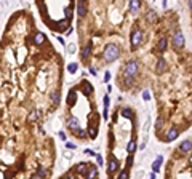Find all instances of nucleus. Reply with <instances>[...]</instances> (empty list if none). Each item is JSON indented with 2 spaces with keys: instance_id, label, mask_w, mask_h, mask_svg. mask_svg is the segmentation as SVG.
Returning <instances> with one entry per match:
<instances>
[{
  "instance_id": "obj_1",
  "label": "nucleus",
  "mask_w": 192,
  "mask_h": 179,
  "mask_svg": "<svg viewBox=\"0 0 192 179\" xmlns=\"http://www.w3.org/2000/svg\"><path fill=\"white\" fill-rule=\"evenodd\" d=\"M138 74V62L136 61H128L125 66V83L127 86H130L133 83V78Z\"/></svg>"
},
{
  "instance_id": "obj_2",
  "label": "nucleus",
  "mask_w": 192,
  "mask_h": 179,
  "mask_svg": "<svg viewBox=\"0 0 192 179\" xmlns=\"http://www.w3.org/2000/svg\"><path fill=\"white\" fill-rule=\"evenodd\" d=\"M120 56V48L119 45L115 43H109L106 46V50H104V58H106L107 62H114L115 59H119Z\"/></svg>"
},
{
  "instance_id": "obj_3",
  "label": "nucleus",
  "mask_w": 192,
  "mask_h": 179,
  "mask_svg": "<svg viewBox=\"0 0 192 179\" xmlns=\"http://www.w3.org/2000/svg\"><path fill=\"white\" fill-rule=\"evenodd\" d=\"M143 42V30L141 29H135L133 32H131V45H133V48L139 46Z\"/></svg>"
},
{
  "instance_id": "obj_4",
  "label": "nucleus",
  "mask_w": 192,
  "mask_h": 179,
  "mask_svg": "<svg viewBox=\"0 0 192 179\" xmlns=\"http://www.w3.org/2000/svg\"><path fill=\"white\" fill-rule=\"evenodd\" d=\"M173 45H175V48H178V50H181L184 46V35L179 29H178L175 32V35H173Z\"/></svg>"
},
{
  "instance_id": "obj_5",
  "label": "nucleus",
  "mask_w": 192,
  "mask_h": 179,
  "mask_svg": "<svg viewBox=\"0 0 192 179\" xmlns=\"http://www.w3.org/2000/svg\"><path fill=\"white\" fill-rule=\"evenodd\" d=\"M119 166H120L119 160L115 158L114 155H110V157H109V168H107V174H114L115 171L119 170Z\"/></svg>"
},
{
  "instance_id": "obj_6",
  "label": "nucleus",
  "mask_w": 192,
  "mask_h": 179,
  "mask_svg": "<svg viewBox=\"0 0 192 179\" xmlns=\"http://www.w3.org/2000/svg\"><path fill=\"white\" fill-rule=\"evenodd\" d=\"M67 126H69V130H72V131H78V130H80L78 120L75 117H70L69 120H67Z\"/></svg>"
},
{
  "instance_id": "obj_7",
  "label": "nucleus",
  "mask_w": 192,
  "mask_h": 179,
  "mask_svg": "<svg viewBox=\"0 0 192 179\" xmlns=\"http://www.w3.org/2000/svg\"><path fill=\"white\" fill-rule=\"evenodd\" d=\"M165 70H167V62H165V59H162V58H160L159 61H157L155 72H157V74H163Z\"/></svg>"
},
{
  "instance_id": "obj_8",
  "label": "nucleus",
  "mask_w": 192,
  "mask_h": 179,
  "mask_svg": "<svg viewBox=\"0 0 192 179\" xmlns=\"http://www.w3.org/2000/svg\"><path fill=\"white\" fill-rule=\"evenodd\" d=\"M179 150L181 152H184V154H186V152H191L192 150V141H183V143H181V146H179Z\"/></svg>"
},
{
  "instance_id": "obj_9",
  "label": "nucleus",
  "mask_w": 192,
  "mask_h": 179,
  "mask_svg": "<svg viewBox=\"0 0 192 179\" xmlns=\"http://www.w3.org/2000/svg\"><path fill=\"white\" fill-rule=\"evenodd\" d=\"M45 40H47V37L43 32H35V35H34V43L35 45H42Z\"/></svg>"
},
{
  "instance_id": "obj_10",
  "label": "nucleus",
  "mask_w": 192,
  "mask_h": 179,
  "mask_svg": "<svg viewBox=\"0 0 192 179\" xmlns=\"http://www.w3.org/2000/svg\"><path fill=\"white\" fill-rule=\"evenodd\" d=\"M91 48H93V43H91V42H88V43H86V46L83 48V51H82V59H88V58H90Z\"/></svg>"
},
{
  "instance_id": "obj_11",
  "label": "nucleus",
  "mask_w": 192,
  "mask_h": 179,
  "mask_svg": "<svg viewBox=\"0 0 192 179\" xmlns=\"http://www.w3.org/2000/svg\"><path fill=\"white\" fill-rule=\"evenodd\" d=\"M162 162H163V157L159 155V157L155 158V162L152 163V171H154V173H159V171H160V165H162Z\"/></svg>"
},
{
  "instance_id": "obj_12",
  "label": "nucleus",
  "mask_w": 192,
  "mask_h": 179,
  "mask_svg": "<svg viewBox=\"0 0 192 179\" xmlns=\"http://www.w3.org/2000/svg\"><path fill=\"white\" fill-rule=\"evenodd\" d=\"M178 134H179V131L176 130V128H171V130H168V133H167V141L170 143V141L176 139V138H178Z\"/></svg>"
},
{
  "instance_id": "obj_13",
  "label": "nucleus",
  "mask_w": 192,
  "mask_h": 179,
  "mask_svg": "<svg viewBox=\"0 0 192 179\" xmlns=\"http://www.w3.org/2000/svg\"><path fill=\"white\" fill-rule=\"evenodd\" d=\"M75 102H77V93H75V90H70L69 96H67V104H69V106H74Z\"/></svg>"
},
{
  "instance_id": "obj_14",
  "label": "nucleus",
  "mask_w": 192,
  "mask_h": 179,
  "mask_svg": "<svg viewBox=\"0 0 192 179\" xmlns=\"http://www.w3.org/2000/svg\"><path fill=\"white\" fill-rule=\"evenodd\" d=\"M96 176H98V168H96V166H90V168H88V173H86L85 178H86V179H94Z\"/></svg>"
},
{
  "instance_id": "obj_15",
  "label": "nucleus",
  "mask_w": 192,
  "mask_h": 179,
  "mask_svg": "<svg viewBox=\"0 0 192 179\" xmlns=\"http://www.w3.org/2000/svg\"><path fill=\"white\" fill-rule=\"evenodd\" d=\"M139 7H141V2L139 0H131L130 2V11L131 13H136L139 10Z\"/></svg>"
},
{
  "instance_id": "obj_16",
  "label": "nucleus",
  "mask_w": 192,
  "mask_h": 179,
  "mask_svg": "<svg viewBox=\"0 0 192 179\" xmlns=\"http://www.w3.org/2000/svg\"><path fill=\"white\" fill-rule=\"evenodd\" d=\"M82 88H85V94H88V96L93 93V86L90 85V82H88V80H83L82 82Z\"/></svg>"
},
{
  "instance_id": "obj_17",
  "label": "nucleus",
  "mask_w": 192,
  "mask_h": 179,
  "mask_svg": "<svg viewBox=\"0 0 192 179\" xmlns=\"http://www.w3.org/2000/svg\"><path fill=\"white\" fill-rule=\"evenodd\" d=\"M85 13H86V8L83 2H77V15L78 16H85Z\"/></svg>"
},
{
  "instance_id": "obj_18",
  "label": "nucleus",
  "mask_w": 192,
  "mask_h": 179,
  "mask_svg": "<svg viewBox=\"0 0 192 179\" xmlns=\"http://www.w3.org/2000/svg\"><path fill=\"white\" fill-rule=\"evenodd\" d=\"M86 166H88L86 163H78L77 166H75V171H77L78 174H83V173H85V171L88 170V168H86Z\"/></svg>"
},
{
  "instance_id": "obj_19",
  "label": "nucleus",
  "mask_w": 192,
  "mask_h": 179,
  "mask_svg": "<svg viewBox=\"0 0 192 179\" xmlns=\"http://www.w3.org/2000/svg\"><path fill=\"white\" fill-rule=\"evenodd\" d=\"M122 117L131 118V117H133V110H131L130 107H125V109H122Z\"/></svg>"
},
{
  "instance_id": "obj_20",
  "label": "nucleus",
  "mask_w": 192,
  "mask_h": 179,
  "mask_svg": "<svg viewBox=\"0 0 192 179\" xmlns=\"http://www.w3.org/2000/svg\"><path fill=\"white\" fill-rule=\"evenodd\" d=\"M39 115H40V112L32 110V112L29 114V120H31V122H35V120H39Z\"/></svg>"
},
{
  "instance_id": "obj_21",
  "label": "nucleus",
  "mask_w": 192,
  "mask_h": 179,
  "mask_svg": "<svg viewBox=\"0 0 192 179\" xmlns=\"http://www.w3.org/2000/svg\"><path fill=\"white\" fill-rule=\"evenodd\" d=\"M135 149H136V143H135V139H131L130 143H128V146H127V150L130 152V154H133Z\"/></svg>"
},
{
  "instance_id": "obj_22",
  "label": "nucleus",
  "mask_w": 192,
  "mask_h": 179,
  "mask_svg": "<svg viewBox=\"0 0 192 179\" xmlns=\"http://www.w3.org/2000/svg\"><path fill=\"white\" fill-rule=\"evenodd\" d=\"M88 133H90V138H96V134H98V130H94L93 125H88Z\"/></svg>"
},
{
  "instance_id": "obj_23",
  "label": "nucleus",
  "mask_w": 192,
  "mask_h": 179,
  "mask_svg": "<svg viewBox=\"0 0 192 179\" xmlns=\"http://www.w3.org/2000/svg\"><path fill=\"white\" fill-rule=\"evenodd\" d=\"M77 69H78V66L75 64V62H72V64L67 66V70H69V74H75V72H77Z\"/></svg>"
},
{
  "instance_id": "obj_24",
  "label": "nucleus",
  "mask_w": 192,
  "mask_h": 179,
  "mask_svg": "<svg viewBox=\"0 0 192 179\" xmlns=\"http://www.w3.org/2000/svg\"><path fill=\"white\" fill-rule=\"evenodd\" d=\"M51 101H53V104L59 102V93L58 91H51Z\"/></svg>"
},
{
  "instance_id": "obj_25",
  "label": "nucleus",
  "mask_w": 192,
  "mask_h": 179,
  "mask_svg": "<svg viewBox=\"0 0 192 179\" xmlns=\"http://www.w3.org/2000/svg\"><path fill=\"white\" fill-rule=\"evenodd\" d=\"M159 48H160V51H165V50H167V38H160Z\"/></svg>"
},
{
  "instance_id": "obj_26",
  "label": "nucleus",
  "mask_w": 192,
  "mask_h": 179,
  "mask_svg": "<svg viewBox=\"0 0 192 179\" xmlns=\"http://www.w3.org/2000/svg\"><path fill=\"white\" fill-rule=\"evenodd\" d=\"M67 26H69V21H67V19H62V21H59V23H58V29H62V30H64Z\"/></svg>"
},
{
  "instance_id": "obj_27",
  "label": "nucleus",
  "mask_w": 192,
  "mask_h": 179,
  "mask_svg": "<svg viewBox=\"0 0 192 179\" xmlns=\"http://www.w3.org/2000/svg\"><path fill=\"white\" fill-rule=\"evenodd\" d=\"M37 174L40 176V178L45 179V176H47V170H45L43 166H39V170H37Z\"/></svg>"
},
{
  "instance_id": "obj_28",
  "label": "nucleus",
  "mask_w": 192,
  "mask_h": 179,
  "mask_svg": "<svg viewBox=\"0 0 192 179\" xmlns=\"http://www.w3.org/2000/svg\"><path fill=\"white\" fill-rule=\"evenodd\" d=\"M117 179H130V173H128V170H125V171H122L119 174V178Z\"/></svg>"
},
{
  "instance_id": "obj_29",
  "label": "nucleus",
  "mask_w": 192,
  "mask_h": 179,
  "mask_svg": "<svg viewBox=\"0 0 192 179\" xmlns=\"http://www.w3.org/2000/svg\"><path fill=\"white\" fill-rule=\"evenodd\" d=\"M147 18H149V21H151V23H154V21L157 19V16H155V13H154V11H149V15H147Z\"/></svg>"
},
{
  "instance_id": "obj_30",
  "label": "nucleus",
  "mask_w": 192,
  "mask_h": 179,
  "mask_svg": "<svg viewBox=\"0 0 192 179\" xmlns=\"http://www.w3.org/2000/svg\"><path fill=\"white\" fill-rule=\"evenodd\" d=\"M75 134H77V138H86V133H85V130H78V131H75Z\"/></svg>"
},
{
  "instance_id": "obj_31",
  "label": "nucleus",
  "mask_w": 192,
  "mask_h": 179,
  "mask_svg": "<svg viewBox=\"0 0 192 179\" xmlns=\"http://www.w3.org/2000/svg\"><path fill=\"white\" fill-rule=\"evenodd\" d=\"M143 99H144V101H149V99H151V93H149L147 90H146V91H143Z\"/></svg>"
},
{
  "instance_id": "obj_32",
  "label": "nucleus",
  "mask_w": 192,
  "mask_h": 179,
  "mask_svg": "<svg viewBox=\"0 0 192 179\" xmlns=\"http://www.w3.org/2000/svg\"><path fill=\"white\" fill-rule=\"evenodd\" d=\"M162 126H163V120H162V118H159V120L155 122V130H160Z\"/></svg>"
},
{
  "instance_id": "obj_33",
  "label": "nucleus",
  "mask_w": 192,
  "mask_h": 179,
  "mask_svg": "<svg viewBox=\"0 0 192 179\" xmlns=\"http://www.w3.org/2000/svg\"><path fill=\"white\" fill-rule=\"evenodd\" d=\"M107 107H109V94L104 96V109H107Z\"/></svg>"
},
{
  "instance_id": "obj_34",
  "label": "nucleus",
  "mask_w": 192,
  "mask_h": 179,
  "mask_svg": "<svg viewBox=\"0 0 192 179\" xmlns=\"http://www.w3.org/2000/svg\"><path fill=\"white\" fill-rule=\"evenodd\" d=\"M109 78H110V72H109V70H107V72L104 74V78H102V80L106 82V83H109Z\"/></svg>"
},
{
  "instance_id": "obj_35",
  "label": "nucleus",
  "mask_w": 192,
  "mask_h": 179,
  "mask_svg": "<svg viewBox=\"0 0 192 179\" xmlns=\"http://www.w3.org/2000/svg\"><path fill=\"white\" fill-rule=\"evenodd\" d=\"M131 163H133V155H128V158H127V166L128 168L131 166Z\"/></svg>"
},
{
  "instance_id": "obj_36",
  "label": "nucleus",
  "mask_w": 192,
  "mask_h": 179,
  "mask_svg": "<svg viewBox=\"0 0 192 179\" xmlns=\"http://www.w3.org/2000/svg\"><path fill=\"white\" fill-rule=\"evenodd\" d=\"M67 51H69V53L72 54L74 51H75V45H74V43H72V45H69V46H67Z\"/></svg>"
},
{
  "instance_id": "obj_37",
  "label": "nucleus",
  "mask_w": 192,
  "mask_h": 179,
  "mask_svg": "<svg viewBox=\"0 0 192 179\" xmlns=\"http://www.w3.org/2000/svg\"><path fill=\"white\" fill-rule=\"evenodd\" d=\"M62 179H75V178H74V176L70 174V173H66V174L62 176Z\"/></svg>"
},
{
  "instance_id": "obj_38",
  "label": "nucleus",
  "mask_w": 192,
  "mask_h": 179,
  "mask_svg": "<svg viewBox=\"0 0 192 179\" xmlns=\"http://www.w3.org/2000/svg\"><path fill=\"white\" fill-rule=\"evenodd\" d=\"M66 147H67V149H72V150H74V149H75V144H70V143H67V144H66Z\"/></svg>"
},
{
  "instance_id": "obj_39",
  "label": "nucleus",
  "mask_w": 192,
  "mask_h": 179,
  "mask_svg": "<svg viewBox=\"0 0 192 179\" xmlns=\"http://www.w3.org/2000/svg\"><path fill=\"white\" fill-rule=\"evenodd\" d=\"M96 160H98V165L101 166V165H102V158H101V155H96Z\"/></svg>"
},
{
  "instance_id": "obj_40",
  "label": "nucleus",
  "mask_w": 192,
  "mask_h": 179,
  "mask_svg": "<svg viewBox=\"0 0 192 179\" xmlns=\"http://www.w3.org/2000/svg\"><path fill=\"white\" fill-rule=\"evenodd\" d=\"M85 154H88V155H94V157H96V154H94L93 150H90V149H86V150H85Z\"/></svg>"
},
{
  "instance_id": "obj_41",
  "label": "nucleus",
  "mask_w": 192,
  "mask_h": 179,
  "mask_svg": "<svg viewBox=\"0 0 192 179\" xmlns=\"http://www.w3.org/2000/svg\"><path fill=\"white\" fill-rule=\"evenodd\" d=\"M90 74H91V75H96V69H94V67H91V69H90Z\"/></svg>"
},
{
  "instance_id": "obj_42",
  "label": "nucleus",
  "mask_w": 192,
  "mask_h": 179,
  "mask_svg": "<svg viewBox=\"0 0 192 179\" xmlns=\"http://www.w3.org/2000/svg\"><path fill=\"white\" fill-rule=\"evenodd\" d=\"M58 40H59V43H61V45H64V38H62V37H58Z\"/></svg>"
},
{
  "instance_id": "obj_43",
  "label": "nucleus",
  "mask_w": 192,
  "mask_h": 179,
  "mask_svg": "<svg viewBox=\"0 0 192 179\" xmlns=\"http://www.w3.org/2000/svg\"><path fill=\"white\" fill-rule=\"evenodd\" d=\"M31 179H43V178H40V176H39V174H34V176H32V178H31Z\"/></svg>"
},
{
  "instance_id": "obj_44",
  "label": "nucleus",
  "mask_w": 192,
  "mask_h": 179,
  "mask_svg": "<svg viewBox=\"0 0 192 179\" xmlns=\"http://www.w3.org/2000/svg\"><path fill=\"white\" fill-rule=\"evenodd\" d=\"M189 7H191V8H192V0H191V2H189Z\"/></svg>"
}]
</instances>
